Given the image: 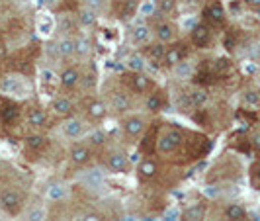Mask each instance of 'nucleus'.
I'll return each instance as SVG.
<instances>
[{
    "instance_id": "obj_33",
    "label": "nucleus",
    "mask_w": 260,
    "mask_h": 221,
    "mask_svg": "<svg viewBox=\"0 0 260 221\" xmlns=\"http://www.w3.org/2000/svg\"><path fill=\"white\" fill-rule=\"evenodd\" d=\"M250 184H252V188L260 190V159L250 165Z\"/></svg>"
},
{
    "instance_id": "obj_6",
    "label": "nucleus",
    "mask_w": 260,
    "mask_h": 221,
    "mask_svg": "<svg viewBox=\"0 0 260 221\" xmlns=\"http://www.w3.org/2000/svg\"><path fill=\"white\" fill-rule=\"evenodd\" d=\"M121 80L135 94H147V92L153 90V80L147 77L145 73H131V71H127V75L121 77Z\"/></svg>"
},
{
    "instance_id": "obj_29",
    "label": "nucleus",
    "mask_w": 260,
    "mask_h": 221,
    "mask_svg": "<svg viewBox=\"0 0 260 221\" xmlns=\"http://www.w3.org/2000/svg\"><path fill=\"white\" fill-rule=\"evenodd\" d=\"M24 221H45V209L39 204L27 206L26 213H24Z\"/></svg>"
},
{
    "instance_id": "obj_37",
    "label": "nucleus",
    "mask_w": 260,
    "mask_h": 221,
    "mask_svg": "<svg viewBox=\"0 0 260 221\" xmlns=\"http://www.w3.org/2000/svg\"><path fill=\"white\" fill-rule=\"evenodd\" d=\"M80 221H104V217L98 213V211H88V213H84Z\"/></svg>"
},
{
    "instance_id": "obj_4",
    "label": "nucleus",
    "mask_w": 260,
    "mask_h": 221,
    "mask_svg": "<svg viewBox=\"0 0 260 221\" xmlns=\"http://www.w3.org/2000/svg\"><path fill=\"white\" fill-rule=\"evenodd\" d=\"M24 208V194L18 188H6L0 192V209L8 213H18Z\"/></svg>"
},
{
    "instance_id": "obj_10",
    "label": "nucleus",
    "mask_w": 260,
    "mask_h": 221,
    "mask_svg": "<svg viewBox=\"0 0 260 221\" xmlns=\"http://www.w3.org/2000/svg\"><path fill=\"white\" fill-rule=\"evenodd\" d=\"M86 131H88L86 121L77 116L67 117L65 121H63V133H65V137H69V139H82L86 135Z\"/></svg>"
},
{
    "instance_id": "obj_2",
    "label": "nucleus",
    "mask_w": 260,
    "mask_h": 221,
    "mask_svg": "<svg viewBox=\"0 0 260 221\" xmlns=\"http://www.w3.org/2000/svg\"><path fill=\"white\" fill-rule=\"evenodd\" d=\"M104 167L114 174H123L129 170V156L123 149H110L106 153Z\"/></svg>"
},
{
    "instance_id": "obj_32",
    "label": "nucleus",
    "mask_w": 260,
    "mask_h": 221,
    "mask_svg": "<svg viewBox=\"0 0 260 221\" xmlns=\"http://www.w3.org/2000/svg\"><path fill=\"white\" fill-rule=\"evenodd\" d=\"M106 141H108L106 131L104 130H94L90 135H88V141H86V143L94 149V147H102V145H106Z\"/></svg>"
},
{
    "instance_id": "obj_3",
    "label": "nucleus",
    "mask_w": 260,
    "mask_h": 221,
    "mask_svg": "<svg viewBox=\"0 0 260 221\" xmlns=\"http://www.w3.org/2000/svg\"><path fill=\"white\" fill-rule=\"evenodd\" d=\"M84 116L88 121L92 123H100V121H104L106 116H108V104H106L104 100H100V98H96V96H88L86 100H84Z\"/></svg>"
},
{
    "instance_id": "obj_35",
    "label": "nucleus",
    "mask_w": 260,
    "mask_h": 221,
    "mask_svg": "<svg viewBox=\"0 0 260 221\" xmlns=\"http://www.w3.org/2000/svg\"><path fill=\"white\" fill-rule=\"evenodd\" d=\"M188 98H190L192 106H196V108H198V106H202L206 100H208V94H206L204 90H196V92H192Z\"/></svg>"
},
{
    "instance_id": "obj_30",
    "label": "nucleus",
    "mask_w": 260,
    "mask_h": 221,
    "mask_svg": "<svg viewBox=\"0 0 260 221\" xmlns=\"http://www.w3.org/2000/svg\"><path fill=\"white\" fill-rule=\"evenodd\" d=\"M67 198V188L63 184H53L47 188V200L49 202H61Z\"/></svg>"
},
{
    "instance_id": "obj_38",
    "label": "nucleus",
    "mask_w": 260,
    "mask_h": 221,
    "mask_svg": "<svg viewBox=\"0 0 260 221\" xmlns=\"http://www.w3.org/2000/svg\"><path fill=\"white\" fill-rule=\"evenodd\" d=\"M184 6H188V8H194V6H200L204 0H180Z\"/></svg>"
},
{
    "instance_id": "obj_13",
    "label": "nucleus",
    "mask_w": 260,
    "mask_h": 221,
    "mask_svg": "<svg viewBox=\"0 0 260 221\" xmlns=\"http://www.w3.org/2000/svg\"><path fill=\"white\" fill-rule=\"evenodd\" d=\"M92 156H94V151H92V147L88 143H77L71 149V153H69L71 163H73L75 167H78V169L90 165Z\"/></svg>"
},
{
    "instance_id": "obj_26",
    "label": "nucleus",
    "mask_w": 260,
    "mask_h": 221,
    "mask_svg": "<svg viewBox=\"0 0 260 221\" xmlns=\"http://www.w3.org/2000/svg\"><path fill=\"white\" fill-rule=\"evenodd\" d=\"M145 57L141 53H133L127 57V61H125V67H127V71L131 73H145Z\"/></svg>"
},
{
    "instance_id": "obj_22",
    "label": "nucleus",
    "mask_w": 260,
    "mask_h": 221,
    "mask_svg": "<svg viewBox=\"0 0 260 221\" xmlns=\"http://www.w3.org/2000/svg\"><path fill=\"white\" fill-rule=\"evenodd\" d=\"M96 84H98V73H96V69L92 67V69H86L84 73H82V77H80V90L82 92H92L96 88Z\"/></svg>"
},
{
    "instance_id": "obj_14",
    "label": "nucleus",
    "mask_w": 260,
    "mask_h": 221,
    "mask_svg": "<svg viewBox=\"0 0 260 221\" xmlns=\"http://www.w3.org/2000/svg\"><path fill=\"white\" fill-rule=\"evenodd\" d=\"M80 77H82V73L78 67H65L59 75V84L63 90H75L80 84Z\"/></svg>"
},
{
    "instance_id": "obj_5",
    "label": "nucleus",
    "mask_w": 260,
    "mask_h": 221,
    "mask_svg": "<svg viewBox=\"0 0 260 221\" xmlns=\"http://www.w3.org/2000/svg\"><path fill=\"white\" fill-rule=\"evenodd\" d=\"M121 131L129 137V139H139V137H143L145 131H147V119L143 116H137V114H133V116H125L121 119Z\"/></svg>"
},
{
    "instance_id": "obj_1",
    "label": "nucleus",
    "mask_w": 260,
    "mask_h": 221,
    "mask_svg": "<svg viewBox=\"0 0 260 221\" xmlns=\"http://www.w3.org/2000/svg\"><path fill=\"white\" fill-rule=\"evenodd\" d=\"M184 143V133L174 125H167L156 139V153L162 156L174 155Z\"/></svg>"
},
{
    "instance_id": "obj_7",
    "label": "nucleus",
    "mask_w": 260,
    "mask_h": 221,
    "mask_svg": "<svg viewBox=\"0 0 260 221\" xmlns=\"http://www.w3.org/2000/svg\"><path fill=\"white\" fill-rule=\"evenodd\" d=\"M153 34H155L156 41H160V43H172L176 36H178V27L174 22H170L167 18H160V20H156L155 24H153Z\"/></svg>"
},
{
    "instance_id": "obj_15",
    "label": "nucleus",
    "mask_w": 260,
    "mask_h": 221,
    "mask_svg": "<svg viewBox=\"0 0 260 221\" xmlns=\"http://www.w3.org/2000/svg\"><path fill=\"white\" fill-rule=\"evenodd\" d=\"M26 121L34 130H43L47 125V114H45V110H41L38 106H31L26 112Z\"/></svg>"
},
{
    "instance_id": "obj_39",
    "label": "nucleus",
    "mask_w": 260,
    "mask_h": 221,
    "mask_svg": "<svg viewBox=\"0 0 260 221\" xmlns=\"http://www.w3.org/2000/svg\"><path fill=\"white\" fill-rule=\"evenodd\" d=\"M250 10H260V0H245Z\"/></svg>"
},
{
    "instance_id": "obj_24",
    "label": "nucleus",
    "mask_w": 260,
    "mask_h": 221,
    "mask_svg": "<svg viewBox=\"0 0 260 221\" xmlns=\"http://www.w3.org/2000/svg\"><path fill=\"white\" fill-rule=\"evenodd\" d=\"M45 147H47V137H43L39 133H34V135L26 137V149L29 153H41Z\"/></svg>"
},
{
    "instance_id": "obj_19",
    "label": "nucleus",
    "mask_w": 260,
    "mask_h": 221,
    "mask_svg": "<svg viewBox=\"0 0 260 221\" xmlns=\"http://www.w3.org/2000/svg\"><path fill=\"white\" fill-rule=\"evenodd\" d=\"M151 36H153V29L147 24H139V26L133 27V31H131V41L135 45H149Z\"/></svg>"
},
{
    "instance_id": "obj_8",
    "label": "nucleus",
    "mask_w": 260,
    "mask_h": 221,
    "mask_svg": "<svg viewBox=\"0 0 260 221\" xmlns=\"http://www.w3.org/2000/svg\"><path fill=\"white\" fill-rule=\"evenodd\" d=\"M133 108V100L125 90H112L110 92V100H108V110L116 112V114H125Z\"/></svg>"
},
{
    "instance_id": "obj_17",
    "label": "nucleus",
    "mask_w": 260,
    "mask_h": 221,
    "mask_svg": "<svg viewBox=\"0 0 260 221\" xmlns=\"http://www.w3.org/2000/svg\"><path fill=\"white\" fill-rule=\"evenodd\" d=\"M77 16H71V14H59L57 16V29L63 34V36H69L73 38V34L77 31Z\"/></svg>"
},
{
    "instance_id": "obj_18",
    "label": "nucleus",
    "mask_w": 260,
    "mask_h": 221,
    "mask_svg": "<svg viewBox=\"0 0 260 221\" xmlns=\"http://www.w3.org/2000/svg\"><path fill=\"white\" fill-rule=\"evenodd\" d=\"M165 53H167V47H165V43H160V41H156V43H149L147 47H145V55L151 63H162V59H165Z\"/></svg>"
},
{
    "instance_id": "obj_16",
    "label": "nucleus",
    "mask_w": 260,
    "mask_h": 221,
    "mask_svg": "<svg viewBox=\"0 0 260 221\" xmlns=\"http://www.w3.org/2000/svg\"><path fill=\"white\" fill-rule=\"evenodd\" d=\"M184 55H186L184 45H180V43H178V45H170V47H167L162 65L169 67V69H174V67H178L184 61Z\"/></svg>"
},
{
    "instance_id": "obj_21",
    "label": "nucleus",
    "mask_w": 260,
    "mask_h": 221,
    "mask_svg": "<svg viewBox=\"0 0 260 221\" xmlns=\"http://www.w3.org/2000/svg\"><path fill=\"white\" fill-rule=\"evenodd\" d=\"M155 176H156L155 161H153V159H145V161H141L139 167H137V178L143 180V182H147V180H151V178H155Z\"/></svg>"
},
{
    "instance_id": "obj_9",
    "label": "nucleus",
    "mask_w": 260,
    "mask_h": 221,
    "mask_svg": "<svg viewBox=\"0 0 260 221\" xmlns=\"http://www.w3.org/2000/svg\"><path fill=\"white\" fill-rule=\"evenodd\" d=\"M49 110H51L53 116L61 117V119H67V117H73L75 116V102L69 98V96H55L49 104Z\"/></svg>"
},
{
    "instance_id": "obj_27",
    "label": "nucleus",
    "mask_w": 260,
    "mask_h": 221,
    "mask_svg": "<svg viewBox=\"0 0 260 221\" xmlns=\"http://www.w3.org/2000/svg\"><path fill=\"white\" fill-rule=\"evenodd\" d=\"M204 217H206V208L202 204H196L182 213V221H204Z\"/></svg>"
},
{
    "instance_id": "obj_11",
    "label": "nucleus",
    "mask_w": 260,
    "mask_h": 221,
    "mask_svg": "<svg viewBox=\"0 0 260 221\" xmlns=\"http://www.w3.org/2000/svg\"><path fill=\"white\" fill-rule=\"evenodd\" d=\"M204 18H206L208 24L223 26L227 14H225V8H223L221 2H219V0H209L208 4H206V8H204Z\"/></svg>"
},
{
    "instance_id": "obj_23",
    "label": "nucleus",
    "mask_w": 260,
    "mask_h": 221,
    "mask_svg": "<svg viewBox=\"0 0 260 221\" xmlns=\"http://www.w3.org/2000/svg\"><path fill=\"white\" fill-rule=\"evenodd\" d=\"M96 18H98V14L92 12L86 4H84L82 8H78L77 22H78V26H80V27H92L94 24H96Z\"/></svg>"
},
{
    "instance_id": "obj_12",
    "label": "nucleus",
    "mask_w": 260,
    "mask_h": 221,
    "mask_svg": "<svg viewBox=\"0 0 260 221\" xmlns=\"http://www.w3.org/2000/svg\"><path fill=\"white\" fill-rule=\"evenodd\" d=\"M190 39H192V43L196 47H208L211 43V39H213V29H211L208 22H200V24H196L192 27Z\"/></svg>"
},
{
    "instance_id": "obj_20",
    "label": "nucleus",
    "mask_w": 260,
    "mask_h": 221,
    "mask_svg": "<svg viewBox=\"0 0 260 221\" xmlns=\"http://www.w3.org/2000/svg\"><path fill=\"white\" fill-rule=\"evenodd\" d=\"M55 51L61 59H69L75 55V38H69V36H63L55 43Z\"/></svg>"
},
{
    "instance_id": "obj_34",
    "label": "nucleus",
    "mask_w": 260,
    "mask_h": 221,
    "mask_svg": "<svg viewBox=\"0 0 260 221\" xmlns=\"http://www.w3.org/2000/svg\"><path fill=\"white\" fill-rule=\"evenodd\" d=\"M84 4L96 14L106 12V8H108V0H84Z\"/></svg>"
},
{
    "instance_id": "obj_31",
    "label": "nucleus",
    "mask_w": 260,
    "mask_h": 221,
    "mask_svg": "<svg viewBox=\"0 0 260 221\" xmlns=\"http://www.w3.org/2000/svg\"><path fill=\"white\" fill-rule=\"evenodd\" d=\"M178 0H156V12L160 16H170L176 10Z\"/></svg>"
},
{
    "instance_id": "obj_36",
    "label": "nucleus",
    "mask_w": 260,
    "mask_h": 221,
    "mask_svg": "<svg viewBox=\"0 0 260 221\" xmlns=\"http://www.w3.org/2000/svg\"><path fill=\"white\" fill-rule=\"evenodd\" d=\"M250 145H252V149H256L260 153V128L252 131V135H250Z\"/></svg>"
},
{
    "instance_id": "obj_40",
    "label": "nucleus",
    "mask_w": 260,
    "mask_h": 221,
    "mask_svg": "<svg viewBox=\"0 0 260 221\" xmlns=\"http://www.w3.org/2000/svg\"><path fill=\"white\" fill-rule=\"evenodd\" d=\"M6 2H12V0H6Z\"/></svg>"
},
{
    "instance_id": "obj_28",
    "label": "nucleus",
    "mask_w": 260,
    "mask_h": 221,
    "mask_svg": "<svg viewBox=\"0 0 260 221\" xmlns=\"http://www.w3.org/2000/svg\"><path fill=\"white\" fill-rule=\"evenodd\" d=\"M145 108H147L149 112H160V110L165 108V98H162L160 94H155V92H151V94H147Z\"/></svg>"
},
{
    "instance_id": "obj_25",
    "label": "nucleus",
    "mask_w": 260,
    "mask_h": 221,
    "mask_svg": "<svg viewBox=\"0 0 260 221\" xmlns=\"http://www.w3.org/2000/svg\"><path fill=\"white\" fill-rule=\"evenodd\" d=\"M92 53V41L86 36H78L75 38V55L78 59H86Z\"/></svg>"
}]
</instances>
